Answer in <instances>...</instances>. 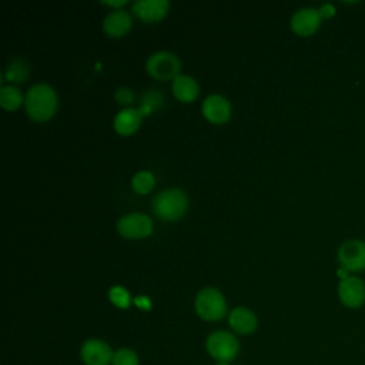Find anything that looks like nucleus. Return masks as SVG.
I'll use <instances>...</instances> for the list:
<instances>
[{
  "label": "nucleus",
  "instance_id": "obj_1",
  "mask_svg": "<svg viewBox=\"0 0 365 365\" xmlns=\"http://www.w3.org/2000/svg\"><path fill=\"white\" fill-rule=\"evenodd\" d=\"M26 113L36 121L51 118L57 110V93L47 83L33 84L24 97Z\"/></svg>",
  "mask_w": 365,
  "mask_h": 365
},
{
  "label": "nucleus",
  "instance_id": "obj_2",
  "mask_svg": "<svg viewBox=\"0 0 365 365\" xmlns=\"http://www.w3.org/2000/svg\"><path fill=\"white\" fill-rule=\"evenodd\" d=\"M153 212L164 221H175L182 217L188 208V197L180 188H165L151 201Z\"/></svg>",
  "mask_w": 365,
  "mask_h": 365
},
{
  "label": "nucleus",
  "instance_id": "obj_3",
  "mask_svg": "<svg viewBox=\"0 0 365 365\" xmlns=\"http://www.w3.org/2000/svg\"><path fill=\"white\" fill-rule=\"evenodd\" d=\"M195 312L205 321H218L227 314V302L224 295L212 287L202 288L194 301Z\"/></svg>",
  "mask_w": 365,
  "mask_h": 365
},
{
  "label": "nucleus",
  "instance_id": "obj_4",
  "mask_svg": "<svg viewBox=\"0 0 365 365\" xmlns=\"http://www.w3.org/2000/svg\"><path fill=\"white\" fill-rule=\"evenodd\" d=\"M205 349L217 362H230L237 356L240 344L234 334L224 329H217L208 335Z\"/></svg>",
  "mask_w": 365,
  "mask_h": 365
},
{
  "label": "nucleus",
  "instance_id": "obj_5",
  "mask_svg": "<svg viewBox=\"0 0 365 365\" xmlns=\"http://www.w3.org/2000/svg\"><path fill=\"white\" fill-rule=\"evenodd\" d=\"M180 67L178 57L165 50L153 53L145 61L147 73L157 80H174L180 74Z\"/></svg>",
  "mask_w": 365,
  "mask_h": 365
},
{
  "label": "nucleus",
  "instance_id": "obj_6",
  "mask_svg": "<svg viewBox=\"0 0 365 365\" xmlns=\"http://www.w3.org/2000/svg\"><path fill=\"white\" fill-rule=\"evenodd\" d=\"M117 231L130 240L144 238L153 232V221L144 212H128L118 218Z\"/></svg>",
  "mask_w": 365,
  "mask_h": 365
},
{
  "label": "nucleus",
  "instance_id": "obj_7",
  "mask_svg": "<svg viewBox=\"0 0 365 365\" xmlns=\"http://www.w3.org/2000/svg\"><path fill=\"white\" fill-rule=\"evenodd\" d=\"M338 261L348 271L365 269V242L361 240H348L338 250Z\"/></svg>",
  "mask_w": 365,
  "mask_h": 365
},
{
  "label": "nucleus",
  "instance_id": "obj_8",
  "mask_svg": "<svg viewBox=\"0 0 365 365\" xmlns=\"http://www.w3.org/2000/svg\"><path fill=\"white\" fill-rule=\"evenodd\" d=\"M113 349L101 339H87L80 349L81 361L86 365H110L113 362Z\"/></svg>",
  "mask_w": 365,
  "mask_h": 365
},
{
  "label": "nucleus",
  "instance_id": "obj_9",
  "mask_svg": "<svg viewBox=\"0 0 365 365\" xmlns=\"http://www.w3.org/2000/svg\"><path fill=\"white\" fill-rule=\"evenodd\" d=\"M338 297L348 308H359L365 302V284L358 277H348L339 281Z\"/></svg>",
  "mask_w": 365,
  "mask_h": 365
},
{
  "label": "nucleus",
  "instance_id": "obj_10",
  "mask_svg": "<svg viewBox=\"0 0 365 365\" xmlns=\"http://www.w3.org/2000/svg\"><path fill=\"white\" fill-rule=\"evenodd\" d=\"M321 24V16L317 9L302 7L297 10L291 17V29L295 34L308 37L314 34Z\"/></svg>",
  "mask_w": 365,
  "mask_h": 365
},
{
  "label": "nucleus",
  "instance_id": "obj_11",
  "mask_svg": "<svg viewBox=\"0 0 365 365\" xmlns=\"http://www.w3.org/2000/svg\"><path fill=\"white\" fill-rule=\"evenodd\" d=\"M202 114L207 120L215 124L225 123L231 114L230 101L221 94H210L202 101Z\"/></svg>",
  "mask_w": 365,
  "mask_h": 365
},
{
  "label": "nucleus",
  "instance_id": "obj_12",
  "mask_svg": "<svg viewBox=\"0 0 365 365\" xmlns=\"http://www.w3.org/2000/svg\"><path fill=\"white\" fill-rule=\"evenodd\" d=\"M170 3L167 0H135L133 3L134 14L147 23L161 20L168 11Z\"/></svg>",
  "mask_w": 365,
  "mask_h": 365
},
{
  "label": "nucleus",
  "instance_id": "obj_13",
  "mask_svg": "<svg viewBox=\"0 0 365 365\" xmlns=\"http://www.w3.org/2000/svg\"><path fill=\"white\" fill-rule=\"evenodd\" d=\"M228 324L231 329L235 331L237 334L247 335L255 331L258 325V319L254 311H251L250 308L237 307L228 314Z\"/></svg>",
  "mask_w": 365,
  "mask_h": 365
},
{
  "label": "nucleus",
  "instance_id": "obj_14",
  "mask_svg": "<svg viewBox=\"0 0 365 365\" xmlns=\"http://www.w3.org/2000/svg\"><path fill=\"white\" fill-rule=\"evenodd\" d=\"M131 16L123 9H114L103 19V29L111 37H121L131 29Z\"/></svg>",
  "mask_w": 365,
  "mask_h": 365
},
{
  "label": "nucleus",
  "instance_id": "obj_15",
  "mask_svg": "<svg viewBox=\"0 0 365 365\" xmlns=\"http://www.w3.org/2000/svg\"><path fill=\"white\" fill-rule=\"evenodd\" d=\"M143 114L135 107H125L120 110L113 121L114 130L121 135H130L135 133L141 124Z\"/></svg>",
  "mask_w": 365,
  "mask_h": 365
},
{
  "label": "nucleus",
  "instance_id": "obj_16",
  "mask_svg": "<svg viewBox=\"0 0 365 365\" xmlns=\"http://www.w3.org/2000/svg\"><path fill=\"white\" fill-rule=\"evenodd\" d=\"M171 90L177 100L182 103H190L198 96L200 87L197 80L192 78L191 76L178 74L171 83Z\"/></svg>",
  "mask_w": 365,
  "mask_h": 365
},
{
  "label": "nucleus",
  "instance_id": "obj_17",
  "mask_svg": "<svg viewBox=\"0 0 365 365\" xmlns=\"http://www.w3.org/2000/svg\"><path fill=\"white\" fill-rule=\"evenodd\" d=\"M30 73V67L24 58L16 57L9 61L6 70H4V77L11 81V83H20L27 78Z\"/></svg>",
  "mask_w": 365,
  "mask_h": 365
},
{
  "label": "nucleus",
  "instance_id": "obj_18",
  "mask_svg": "<svg viewBox=\"0 0 365 365\" xmlns=\"http://www.w3.org/2000/svg\"><path fill=\"white\" fill-rule=\"evenodd\" d=\"M23 103L21 91L16 86H1L0 106L6 110H16Z\"/></svg>",
  "mask_w": 365,
  "mask_h": 365
},
{
  "label": "nucleus",
  "instance_id": "obj_19",
  "mask_svg": "<svg viewBox=\"0 0 365 365\" xmlns=\"http://www.w3.org/2000/svg\"><path fill=\"white\" fill-rule=\"evenodd\" d=\"M154 175L150 173V171H145V170H141V171H137L133 178H131V185H133V190L137 192V194H147L153 190L154 187Z\"/></svg>",
  "mask_w": 365,
  "mask_h": 365
},
{
  "label": "nucleus",
  "instance_id": "obj_20",
  "mask_svg": "<svg viewBox=\"0 0 365 365\" xmlns=\"http://www.w3.org/2000/svg\"><path fill=\"white\" fill-rule=\"evenodd\" d=\"M161 103H163V94L158 93L157 90H150L143 94L138 110L141 111L143 115H145V114H150L157 107H160Z\"/></svg>",
  "mask_w": 365,
  "mask_h": 365
},
{
  "label": "nucleus",
  "instance_id": "obj_21",
  "mask_svg": "<svg viewBox=\"0 0 365 365\" xmlns=\"http://www.w3.org/2000/svg\"><path fill=\"white\" fill-rule=\"evenodd\" d=\"M108 298L118 308H128L131 304L130 292L120 285H114L108 289Z\"/></svg>",
  "mask_w": 365,
  "mask_h": 365
},
{
  "label": "nucleus",
  "instance_id": "obj_22",
  "mask_svg": "<svg viewBox=\"0 0 365 365\" xmlns=\"http://www.w3.org/2000/svg\"><path fill=\"white\" fill-rule=\"evenodd\" d=\"M111 365H138V355L130 348H118L114 351Z\"/></svg>",
  "mask_w": 365,
  "mask_h": 365
},
{
  "label": "nucleus",
  "instance_id": "obj_23",
  "mask_svg": "<svg viewBox=\"0 0 365 365\" xmlns=\"http://www.w3.org/2000/svg\"><path fill=\"white\" fill-rule=\"evenodd\" d=\"M114 98L120 103V104H130L134 100V93L131 88L128 87H120L115 90L114 93Z\"/></svg>",
  "mask_w": 365,
  "mask_h": 365
},
{
  "label": "nucleus",
  "instance_id": "obj_24",
  "mask_svg": "<svg viewBox=\"0 0 365 365\" xmlns=\"http://www.w3.org/2000/svg\"><path fill=\"white\" fill-rule=\"evenodd\" d=\"M318 11H319V16H321V19H328V17H332L334 14H335V9H334V6L332 4H322L319 9H318Z\"/></svg>",
  "mask_w": 365,
  "mask_h": 365
},
{
  "label": "nucleus",
  "instance_id": "obj_25",
  "mask_svg": "<svg viewBox=\"0 0 365 365\" xmlns=\"http://www.w3.org/2000/svg\"><path fill=\"white\" fill-rule=\"evenodd\" d=\"M134 304L141 308V309H150L151 308V302L150 299L145 297V295H138L135 299H134Z\"/></svg>",
  "mask_w": 365,
  "mask_h": 365
},
{
  "label": "nucleus",
  "instance_id": "obj_26",
  "mask_svg": "<svg viewBox=\"0 0 365 365\" xmlns=\"http://www.w3.org/2000/svg\"><path fill=\"white\" fill-rule=\"evenodd\" d=\"M101 3L106 6H111V7H120V6L125 4L127 0H114V1L113 0H101Z\"/></svg>",
  "mask_w": 365,
  "mask_h": 365
},
{
  "label": "nucleus",
  "instance_id": "obj_27",
  "mask_svg": "<svg viewBox=\"0 0 365 365\" xmlns=\"http://www.w3.org/2000/svg\"><path fill=\"white\" fill-rule=\"evenodd\" d=\"M348 269L346 268H344V267H341L339 269H338V275L342 278V279H345V278H348Z\"/></svg>",
  "mask_w": 365,
  "mask_h": 365
},
{
  "label": "nucleus",
  "instance_id": "obj_28",
  "mask_svg": "<svg viewBox=\"0 0 365 365\" xmlns=\"http://www.w3.org/2000/svg\"><path fill=\"white\" fill-rule=\"evenodd\" d=\"M215 365H230V362H217Z\"/></svg>",
  "mask_w": 365,
  "mask_h": 365
}]
</instances>
